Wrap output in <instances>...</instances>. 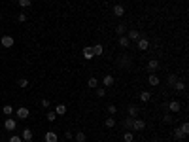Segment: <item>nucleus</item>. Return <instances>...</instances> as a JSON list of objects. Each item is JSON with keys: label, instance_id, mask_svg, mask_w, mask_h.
<instances>
[{"label": "nucleus", "instance_id": "nucleus-1", "mask_svg": "<svg viewBox=\"0 0 189 142\" xmlns=\"http://www.w3.org/2000/svg\"><path fill=\"white\" fill-rule=\"evenodd\" d=\"M146 129V121L144 120H140V117H134V120H132V131H144Z\"/></svg>", "mask_w": 189, "mask_h": 142}, {"label": "nucleus", "instance_id": "nucleus-2", "mask_svg": "<svg viewBox=\"0 0 189 142\" xmlns=\"http://www.w3.org/2000/svg\"><path fill=\"white\" fill-rule=\"evenodd\" d=\"M4 127H6V131H15L17 129V121L13 120V117H6V121H4Z\"/></svg>", "mask_w": 189, "mask_h": 142}, {"label": "nucleus", "instance_id": "nucleus-3", "mask_svg": "<svg viewBox=\"0 0 189 142\" xmlns=\"http://www.w3.org/2000/svg\"><path fill=\"white\" fill-rule=\"evenodd\" d=\"M136 45H138L140 51H146L148 47H150V42H148V38H142V36H140V38L136 40Z\"/></svg>", "mask_w": 189, "mask_h": 142}, {"label": "nucleus", "instance_id": "nucleus-4", "mask_svg": "<svg viewBox=\"0 0 189 142\" xmlns=\"http://www.w3.org/2000/svg\"><path fill=\"white\" fill-rule=\"evenodd\" d=\"M15 114H17L19 120H27L30 112H29V108H27V106H21V108H17V112H15Z\"/></svg>", "mask_w": 189, "mask_h": 142}, {"label": "nucleus", "instance_id": "nucleus-5", "mask_svg": "<svg viewBox=\"0 0 189 142\" xmlns=\"http://www.w3.org/2000/svg\"><path fill=\"white\" fill-rule=\"evenodd\" d=\"M117 61H119V64L121 66H131V63H132V57L131 55H119V59H117Z\"/></svg>", "mask_w": 189, "mask_h": 142}, {"label": "nucleus", "instance_id": "nucleus-6", "mask_svg": "<svg viewBox=\"0 0 189 142\" xmlns=\"http://www.w3.org/2000/svg\"><path fill=\"white\" fill-rule=\"evenodd\" d=\"M0 44H2L4 47H12V45L15 44V40H13L12 36H8V34H6V36H2V38H0Z\"/></svg>", "mask_w": 189, "mask_h": 142}, {"label": "nucleus", "instance_id": "nucleus-7", "mask_svg": "<svg viewBox=\"0 0 189 142\" xmlns=\"http://www.w3.org/2000/svg\"><path fill=\"white\" fill-rule=\"evenodd\" d=\"M113 83H115V78H113L112 74H106V76L102 78V85H104V87H112Z\"/></svg>", "mask_w": 189, "mask_h": 142}, {"label": "nucleus", "instance_id": "nucleus-8", "mask_svg": "<svg viewBox=\"0 0 189 142\" xmlns=\"http://www.w3.org/2000/svg\"><path fill=\"white\" fill-rule=\"evenodd\" d=\"M91 47H93V55H94V57H100V55L104 53L102 44H94V45H91Z\"/></svg>", "mask_w": 189, "mask_h": 142}, {"label": "nucleus", "instance_id": "nucleus-9", "mask_svg": "<svg viewBox=\"0 0 189 142\" xmlns=\"http://www.w3.org/2000/svg\"><path fill=\"white\" fill-rule=\"evenodd\" d=\"M127 114H129L131 117H138L140 110H138V106H136V104H129V108H127Z\"/></svg>", "mask_w": 189, "mask_h": 142}, {"label": "nucleus", "instance_id": "nucleus-10", "mask_svg": "<svg viewBox=\"0 0 189 142\" xmlns=\"http://www.w3.org/2000/svg\"><path fill=\"white\" fill-rule=\"evenodd\" d=\"M113 15H115V17H123V15H125V8H123L121 4H115V6H113Z\"/></svg>", "mask_w": 189, "mask_h": 142}, {"label": "nucleus", "instance_id": "nucleus-11", "mask_svg": "<svg viewBox=\"0 0 189 142\" xmlns=\"http://www.w3.org/2000/svg\"><path fill=\"white\" fill-rule=\"evenodd\" d=\"M21 140L30 142V140H32V131H30V129H23V133H21Z\"/></svg>", "mask_w": 189, "mask_h": 142}, {"label": "nucleus", "instance_id": "nucleus-12", "mask_svg": "<svg viewBox=\"0 0 189 142\" xmlns=\"http://www.w3.org/2000/svg\"><path fill=\"white\" fill-rule=\"evenodd\" d=\"M127 38H129V40H131V42H136V40H138V38H140V32H138V31H136V29H131V31H129V32H127Z\"/></svg>", "mask_w": 189, "mask_h": 142}, {"label": "nucleus", "instance_id": "nucleus-13", "mask_svg": "<svg viewBox=\"0 0 189 142\" xmlns=\"http://www.w3.org/2000/svg\"><path fill=\"white\" fill-rule=\"evenodd\" d=\"M44 140L45 142H57V133L55 131H47L45 136H44Z\"/></svg>", "mask_w": 189, "mask_h": 142}, {"label": "nucleus", "instance_id": "nucleus-14", "mask_svg": "<svg viewBox=\"0 0 189 142\" xmlns=\"http://www.w3.org/2000/svg\"><path fill=\"white\" fill-rule=\"evenodd\" d=\"M81 53H83V57H85L87 61H91V59H94V55H93V47H91V45H87V47H83V51H81Z\"/></svg>", "mask_w": 189, "mask_h": 142}, {"label": "nucleus", "instance_id": "nucleus-15", "mask_svg": "<svg viewBox=\"0 0 189 142\" xmlns=\"http://www.w3.org/2000/svg\"><path fill=\"white\" fill-rule=\"evenodd\" d=\"M148 83L155 87V85H159V83H161V80H159V76H157V74H150V76H148Z\"/></svg>", "mask_w": 189, "mask_h": 142}, {"label": "nucleus", "instance_id": "nucleus-16", "mask_svg": "<svg viewBox=\"0 0 189 142\" xmlns=\"http://www.w3.org/2000/svg\"><path fill=\"white\" fill-rule=\"evenodd\" d=\"M168 110H170V112H180V110H182V104H180L178 101H170V102H168Z\"/></svg>", "mask_w": 189, "mask_h": 142}, {"label": "nucleus", "instance_id": "nucleus-17", "mask_svg": "<svg viewBox=\"0 0 189 142\" xmlns=\"http://www.w3.org/2000/svg\"><path fill=\"white\" fill-rule=\"evenodd\" d=\"M132 120H134V117H131V116H127L125 120H123V127H125V131H132Z\"/></svg>", "mask_w": 189, "mask_h": 142}, {"label": "nucleus", "instance_id": "nucleus-18", "mask_svg": "<svg viewBox=\"0 0 189 142\" xmlns=\"http://www.w3.org/2000/svg\"><path fill=\"white\" fill-rule=\"evenodd\" d=\"M74 138H76V142H85L87 140V135L83 131H76L74 133Z\"/></svg>", "mask_w": 189, "mask_h": 142}, {"label": "nucleus", "instance_id": "nucleus-19", "mask_svg": "<svg viewBox=\"0 0 189 142\" xmlns=\"http://www.w3.org/2000/svg\"><path fill=\"white\" fill-rule=\"evenodd\" d=\"M117 44H119L121 47H129V45H131V40H129V38H127V36L123 34V36H119V40H117Z\"/></svg>", "mask_w": 189, "mask_h": 142}, {"label": "nucleus", "instance_id": "nucleus-20", "mask_svg": "<svg viewBox=\"0 0 189 142\" xmlns=\"http://www.w3.org/2000/svg\"><path fill=\"white\" fill-rule=\"evenodd\" d=\"M159 68V61L157 59H150L148 61V70H151V72H153V70H157Z\"/></svg>", "mask_w": 189, "mask_h": 142}, {"label": "nucleus", "instance_id": "nucleus-21", "mask_svg": "<svg viewBox=\"0 0 189 142\" xmlns=\"http://www.w3.org/2000/svg\"><path fill=\"white\" fill-rule=\"evenodd\" d=\"M55 114H57V116H64V114H66V104H62V102L57 104V106H55Z\"/></svg>", "mask_w": 189, "mask_h": 142}, {"label": "nucleus", "instance_id": "nucleus-22", "mask_svg": "<svg viewBox=\"0 0 189 142\" xmlns=\"http://www.w3.org/2000/svg\"><path fill=\"white\" fill-rule=\"evenodd\" d=\"M150 99H151V93L150 91H142L140 93V101L142 102H150Z\"/></svg>", "mask_w": 189, "mask_h": 142}, {"label": "nucleus", "instance_id": "nucleus-23", "mask_svg": "<svg viewBox=\"0 0 189 142\" xmlns=\"http://www.w3.org/2000/svg\"><path fill=\"white\" fill-rule=\"evenodd\" d=\"M104 125H106L108 129H113V127H115V117H113V116L106 117V121H104Z\"/></svg>", "mask_w": 189, "mask_h": 142}, {"label": "nucleus", "instance_id": "nucleus-24", "mask_svg": "<svg viewBox=\"0 0 189 142\" xmlns=\"http://www.w3.org/2000/svg\"><path fill=\"white\" fill-rule=\"evenodd\" d=\"M172 136H174V140H183V138H185V135L180 131V127H176V129H174V135H172Z\"/></svg>", "mask_w": 189, "mask_h": 142}, {"label": "nucleus", "instance_id": "nucleus-25", "mask_svg": "<svg viewBox=\"0 0 189 142\" xmlns=\"http://www.w3.org/2000/svg\"><path fill=\"white\" fill-rule=\"evenodd\" d=\"M123 140H125V142H132V140H134V133H132V131H125Z\"/></svg>", "mask_w": 189, "mask_h": 142}, {"label": "nucleus", "instance_id": "nucleus-26", "mask_svg": "<svg viewBox=\"0 0 189 142\" xmlns=\"http://www.w3.org/2000/svg\"><path fill=\"white\" fill-rule=\"evenodd\" d=\"M115 32H117V34H119V36H123V34L127 32V27H125V25H123V23H121V25H117V27H115Z\"/></svg>", "mask_w": 189, "mask_h": 142}, {"label": "nucleus", "instance_id": "nucleus-27", "mask_svg": "<svg viewBox=\"0 0 189 142\" xmlns=\"http://www.w3.org/2000/svg\"><path fill=\"white\" fill-rule=\"evenodd\" d=\"M176 82H178V76H176V74H170V76L167 78V83H168L170 87H174V83H176Z\"/></svg>", "mask_w": 189, "mask_h": 142}, {"label": "nucleus", "instance_id": "nucleus-28", "mask_svg": "<svg viewBox=\"0 0 189 142\" xmlns=\"http://www.w3.org/2000/svg\"><path fill=\"white\" fill-rule=\"evenodd\" d=\"M2 112H4V116H12V114H13V106H12V104H6V106L2 108Z\"/></svg>", "mask_w": 189, "mask_h": 142}, {"label": "nucleus", "instance_id": "nucleus-29", "mask_svg": "<svg viewBox=\"0 0 189 142\" xmlns=\"http://www.w3.org/2000/svg\"><path fill=\"white\" fill-rule=\"evenodd\" d=\"M87 85L93 87V89H94V87H99V80H97V78H89V80H87Z\"/></svg>", "mask_w": 189, "mask_h": 142}, {"label": "nucleus", "instance_id": "nucleus-30", "mask_svg": "<svg viewBox=\"0 0 189 142\" xmlns=\"http://www.w3.org/2000/svg\"><path fill=\"white\" fill-rule=\"evenodd\" d=\"M17 83H19V87H21V89H27V87H29V80H27V78H21Z\"/></svg>", "mask_w": 189, "mask_h": 142}, {"label": "nucleus", "instance_id": "nucleus-31", "mask_svg": "<svg viewBox=\"0 0 189 142\" xmlns=\"http://www.w3.org/2000/svg\"><path fill=\"white\" fill-rule=\"evenodd\" d=\"M45 117H47V121H55V120H57V114H55V110L47 112V116H45Z\"/></svg>", "mask_w": 189, "mask_h": 142}, {"label": "nucleus", "instance_id": "nucleus-32", "mask_svg": "<svg viewBox=\"0 0 189 142\" xmlns=\"http://www.w3.org/2000/svg\"><path fill=\"white\" fill-rule=\"evenodd\" d=\"M17 2H19L21 8H29V6L32 4V0H17Z\"/></svg>", "mask_w": 189, "mask_h": 142}, {"label": "nucleus", "instance_id": "nucleus-33", "mask_svg": "<svg viewBox=\"0 0 189 142\" xmlns=\"http://www.w3.org/2000/svg\"><path fill=\"white\" fill-rule=\"evenodd\" d=\"M174 89H176V91H183V89H185V83H183V82H180V80H178V82H176V83H174Z\"/></svg>", "mask_w": 189, "mask_h": 142}, {"label": "nucleus", "instance_id": "nucleus-34", "mask_svg": "<svg viewBox=\"0 0 189 142\" xmlns=\"http://www.w3.org/2000/svg\"><path fill=\"white\" fill-rule=\"evenodd\" d=\"M94 89H97V97H104V95H106V87H94Z\"/></svg>", "mask_w": 189, "mask_h": 142}, {"label": "nucleus", "instance_id": "nucleus-35", "mask_svg": "<svg viewBox=\"0 0 189 142\" xmlns=\"http://www.w3.org/2000/svg\"><path fill=\"white\" fill-rule=\"evenodd\" d=\"M108 114H110V116H115V114H117V106H115V104H110V106H108Z\"/></svg>", "mask_w": 189, "mask_h": 142}, {"label": "nucleus", "instance_id": "nucleus-36", "mask_svg": "<svg viewBox=\"0 0 189 142\" xmlns=\"http://www.w3.org/2000/svg\"><path fill=\"white\" fill-rule=\"evenodd\" d=\"M180 131H182V133H183V135L187 136V133H189V123H187V121H185V123H182V127H180Z\"/></svg>", "mask_w": 189, "mask_h": 142}, {"label": "nucleus", "instance_id": "nucleus-37", "mask_svg": "<svg viewBox=\"0 0 189 142\" xmlns=\"http://www.w3.org/2000/svg\"><path fill=\"white\" fill-rule=\"evenodd\" d=\"M163 121H164V123H172V121H174V117H172L170 114H164V116H163Z\"/></svg>", "mask_w": 189, "mask_h": 142}, {"label": "nucleus", "instance_id": "nucleus-38", "mask_svg": "<svg viewBox=\"0 0 189 142\" xmlns=\"http://www.w3.org/2000/svg\"><path fill=\"white\" fill-rule=\"evenodd\" d=\"M17 21H19V23H25V21H27V13H25V12H21V13L17 15Z\"/></svg>", "mask_w": 189, "mask_h": 142}, {"label": "nucleus", "instance_id": "nucleus-39", "mask_svg": "<svg viewBox=\"0 0 189 142\" xmlns=\"http://www.w3.org/2000/svg\"><path fill=\"white\" fill-rule=\"evenodd\" d=\"M10 142H23V140H21V136H17V135H12V136H10Z\"/></svg>", "mask_w": 189, "mask_h": 142}, {"label": "nucleus", "instance_id": "nucleus-40", "mask_svg": "<svg viewBox=\"0 0 189 142\" xmlns=\"http://www.w3.org/2000/svg\"><path fill=\"white\" fill-rule=\"evenodd\" d=\"M40 104H42V108H49V104H51V102L47 101V99H42V102H40Z\"/></svg>", "mask_w": 189, "mask_h": 142}, {"label": "nucleus", "instance_id": "nucleus-41", "mask_svg": "<svg viewBox=\"0 0 189 142\" xmlns=\"http://www.w3.org/2000/svg\"><path fill=\"white\" fill-rule=\"evenodd\" d=\"M72 136H74V133H72V131H68V133H64V138H66V140H72Z\"/></svg>", "mask_w": 189, "mask_h": 142}, {"label": "nucleus", "instance_id": "nucleus-42", "mask_svg": "<svg viewBox=\"0 0 189 142\" xmlns=\"http://www.w3.org/2000/svg\"><path fill=\"white\" fill-rule=\"evenodd\" d=\"M0 17H2V12H0Z\"/></svg>", "mask_w": 189, "mask_h": 142}, {"label": "nucleus", "instance_id": "nucleus-43", "mask_svg": "<svg viewBox=\"0 0 189 142\" xmlns=\"http://www.w3.org/2000/svg\"><path fill=\"white\" fill-rule=\"evenodd\" d=\"M150 142H155V140H150Z\"/></svg>", "mask_w": 189, "mask_h": 142}]
</instances>
